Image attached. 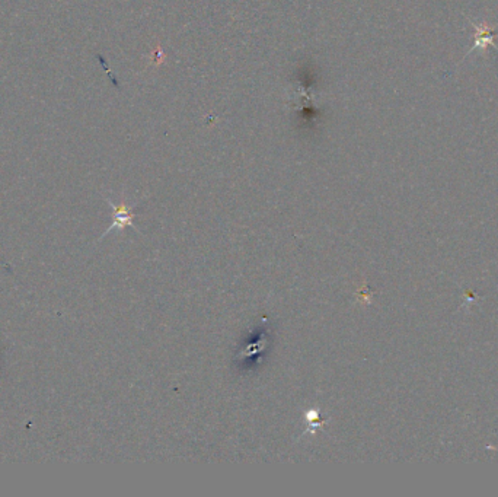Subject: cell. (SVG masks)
Listing matches in <instances>:
<instances>
[{
	"instance_id": "obj_2",
	"label": "cell",
	"mask_w": 498,
	"mask_h": 497,
	"mask_svg": "<svg viewBox=\"0 0 498 497\" xmlns=\"http://www.w3.org/2000/svg\"><path fill=\"white\" fill-rule=\"evenodd\" d=\"M474 28L477 31L475 32V44L472 46V48H470V51L477 50V47H481L482 50L486 48L487 46L495 47V44H494L495 34H494V31L491 28H488V26H481L479 24H474Z\"/></svg>"
},
{
	"instance_id": "obj_1",
	"label": "cell",
	"mask_w": 498,
	"mask_h": 497,
	"mask_svg": "<svg viewBox=\"0 0 498 497\" xmlns=\"http://www.w3.org/2000/svg\"><path fill=\"white\" fill-rule=\"evenodd\" d=\"M106 201H108V205H110V206L113 207V210H114V222H113V225L108 227V229H106V231L104 232V235L101 236V239H102L104 236L108 235V234L114 232V231L123 232V231L126 229V227H131V229H134L137 234H140L139 227H137L136 225H134V222H133V219L136 218V214H134V213L131 212L130 206L126 203V201H121L119 205H114L110 198H106Z\"/></svg>"
}]
</instances>
